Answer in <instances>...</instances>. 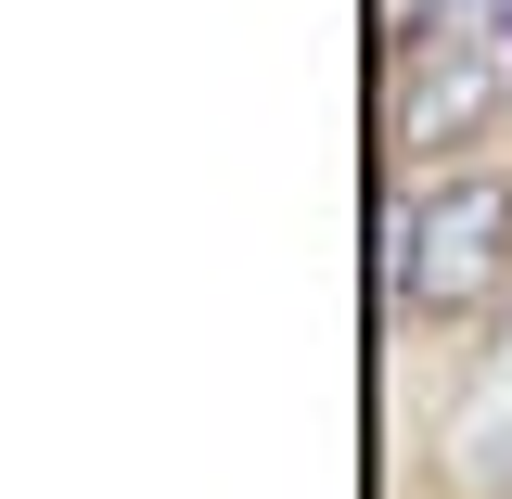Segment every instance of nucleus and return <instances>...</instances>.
I'll return each mask as SVG.
<instances>
[{
  "instance_id": "nucleus-1",
  "label": "nucleus",
  "mask_w": 512,
  "mask_h": 499,
  "mask_svg": "<svg viewBox=\"0 0 512 499\" xmlns=\"http://www.w3.org/2000/svg\"><path fill=\"white\" fill-rule=\"evenodd\" d=\"M512 269V180H448L423 218H397V282L423 308H474Z\"/></svg>"
},
{
  "instance_id": "nucleus-2",
  "label": "nucleus",
  "mask_w": 512,
  "mask_h": 499,
  "mask_svg": "<svg viewBox=\"0 0 512 499\" xmlns=\"http://www.w3.org/2000/svg\"><path fill=\"white\" fill-rule=\"evenodd\" d=\"M436 90H410L397 103V141H461V128L487 116V52H461V64H423Z\"/></svg>"
},
{
  "instance_id": "nucleus-3",
  "label": "nucleus",
  "mask_w": 512,
  "mask_h": 499,
  "mask_svg": "<svg viewBox=\"0 0 512 499\" xmlns=\"http://www.w3.org/2000/svg\"><path fill=\"white\" fill-rule=\"evenodd\" d=\"M397 13H423V0H397Z\"/></svg>"
}]
</instances>
